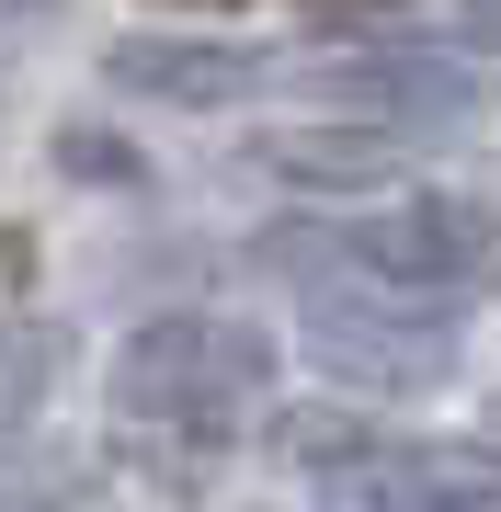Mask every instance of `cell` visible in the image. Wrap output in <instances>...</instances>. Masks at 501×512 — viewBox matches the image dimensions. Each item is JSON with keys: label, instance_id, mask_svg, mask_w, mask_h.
Segmentation results:
<instances>
[{"label": "cell", "instance_id": "6da1fadb", "mask_svg": "<svg viewBox=\"0 0 501 512\" xmlns=\"http://www.w3.org/2000/svg\"><path fill=\"white\" fill-rule=\"evenodd\" d=\"M262 387H274V330L217 319V308H171L149 330H126V353H114V410L137 433H183V444L240 433Z\"/></svg>", "mask_w": 501, "mask_h": 512}, {"label": "cell", "instance_id": "7a4b0ae2", "mask_svg": "<svg viewBox=\"0 0 501 512\" xmlns=\"http://www.w3.org/2000/svg\"><path fill=\"white\" fill-rule=\"evenodd\" d=\"M456 296H433V285H388V296H319L308 308V353H319V376H342V387H433L456 365Z\"/></svg>", "mask_w": 501, "mask_h": 512}, {"label": "cell", "instance_id": "3957f363", "mask_svg": "<svg viewBox=\"0 0 501 512\" xmlns=\"http://www.w3.org/2000/svg\"><path fill=\"white\" fill-rule=\"evenodd\" d=\"M342 251L365 262L376 285H433V296H490V285H501V217L467 205V194L376 205L365 228H342Z\"/></svg>", "mask_w": 501, "mask_h": 512}, {"label": "cell", "instance_id": "277c9868", "mask_svg": "<svg viewBox=\"0 0 501 512\" xmlns=\"http://www.w3.org/2000/svg\"><path fill=\"white\" fill-rule=\"evenodd\" d=\"M308 92L331 103V114H376V126H456L467 103V69L456 57H433V46H353V57H319L308 69Z\"/></svg>", "mask_w": 501, "mask_h": 512}, {"label": "cell", "instance_id": "5b68a950", "mask_svg": "<svg viewBox=\"0 0 501 512\" xmlns=\"http://www.w3.org/2000/svg\"><path fill=\"white\" fill-rule=\"evenodd\" d=\"M365 512H501V444H376L342 478Z\"/></svg>", "mask_w": 501, "mask_h": 512}, {"label": "cell", "instance_id": "8992f818", "mask_svg": "<svg viewBox=\"0 0 501 512\" xmlns=\"http://www.w3.org/2000/svg\"><path fill=\"white\" fill-rule=\"evenodd\" d=\"M103 69H114V92H160V103H251L262 92L251 46H194V35H126Z\"/></svg>", "mask_w": 501, "mask_h": 512}, {"label": "cell", "instance_id": "52a82bcc", "mask_svg": "<svg viewBox=\"0 0 501 512\" xmlns=\"http://www.w3.org/2000/svg\"><path fill=\"white\" fill-rule=\"evenodd\" d=\"M251 160H262V171H285V183L353 194V183H388V171H399V148L376 137V126H353V114H342V126H285V137H262Z\"/></svg>", "mask_w": 501, "mask_h": 512}, {"label": "cell", "instance_id": "ba28073f", "mask_svg": "<svg viewBox=\"0 0 501 512\" xmlns=\"http://www.w3.org/2000/svg\"><path fill=\"white\" fill-rule=\"evenodd\" d=\"M376 444H388V433H376L365 410H274V456L308 467V478H353Z\"/></svg>", "mask_w": 501, "mask_h": 512}, {"label": "cell", "instance_id": "9c48e42d", "mask_svg": "<svg viewBox=\"0 0 501 512\" xmlns=\"http://www.w3.org/2000/svg\"><path fill=\"white\" fill-rule=\"evenodd\" d=\"M57 376H69V330H46V319H0V433H23V421L46 410Z\"/></svg>", "mask_w": 501, "mask_h": 512}, {"label": "cell", "instance_id": "30bf717a", "mask_svg": "<svg viewBox=\"0 0 501 512\" xmlns=\"http://www.w3.org/2000/svg\"><path fill=\"white\" fill-rule=\"evenodd\" d=\"M57 171H69V183H149V160H137L126 137H103V126H69V137H57Z\"/></svg>", "mask_w": 501, "mask_h": 512}, {"label": "cell", "instance_id": "8fae6325", "mask_svg": "<svg viewBox=\"0 0 501 512\" xmlns=\"http://www.w3.org/2000/svg\"><path fill=\"white\" fill-rule=\"evenodd\" d=\"M456 35H467V46H501V0H467V12H456Z\"/></svg>", "mask_w": 501, "mask_h": 512}, {"label": "cell", "instance_id": "7c38bea8", "mask_svg": "<svg viewBox=\"0 0 501 512\" xmlns=\"http://www.w3.org/2000/svg\"><path fill=\"white\" fill-rule=\"evenodd\" d=\"M319 23H353V12H399V0H308Z\"/></svg>", "mask_w": 501, "mask_h": 512}, {"label": "cell", "instance_id": "4fadbf2b", "mask_svg": "<svg viewBox=\"0 0 501 512\" xmlns=\"http://www.w3.org/2000/svg\"><path fill=\"white\" fill-rule=\"evenodd\" d=\"M149 12H240V0H149Z\"/></svg>", "mask_w": 501, "mask_h": 512}]
</instances>
